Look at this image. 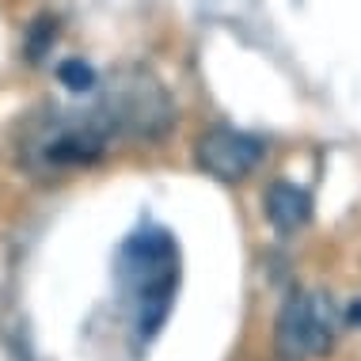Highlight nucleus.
<instances>
[{
    "label": "nucleus",
    "instance_id": "nucleus-1",
    "mask_svg": "<svg viewBox=\"0 0 361 361\" xmlns=\"http://www.w3.org/2000/svg\"><path fill=\"white\" fill-rule=\"evenodd\" d=\"M118 281L133 300L137 338H156L171 312V297L179 286V255L175 240L164 228H141L118 251Z\"/></svg>",
    "mask_w": 361,
    "mask_h": 361
},
{
    "label": "nucleus",
    "instance_id": "nucleus-2",
    "mask_svg": "<svg viewBox=\"0 0 361 361\" xmlns=\"http://www.w3.org/2000/svg\"><path fill=\"white\" fill-rule=\"evenodd\" d=\"M335 343V312L319 293H293L274 324L278 361H316Z\"/></svg>",
    "mask_w": 361,
    "mask_h": 361
},
{
    "label": "nucleus",
    "instance_id": "nucleus-3",
    "mask_svg": "<svg viewBox=\"0 0 361 361\" xmlns=\"http://www.w3.org/2000/svg\"><path fill=\"white\" fill-rule=\"evenodd\" d=\"M267 145L259 137L243 130H232V126H213L206 130L198 141H194V160H198L202 171H209L213 179H224V183H236L243 175L255 171V164L262 160Z\"/></svg>",
    "mask_w": 361,
    "mask_h": 361
},
{
    "label": "nucleus",
    "instance_id": "nucleus-4",
    "mask_svg": "<svg viewBox=\"0 0 361 361\" xmlns=\"http://www.w3.org/2000/svg\"><path fill=\"white\" fill-rule=\"evenodd\" d=\"M267 217L278 232H297L312 217V194L297 183H274L267 190Z\"/></svg>",
    "mask_w": 361,
    "mask_h": 361
},
{
    "label": "nucleus",
    "instance_id": "nucleus-5",
    "mask_svg": "<svg viewBox=\"0 0 361 361\" xmlns=\"http://www.w3.org/2000/svg\"><path fill=\"white\" fill-rule=\"evenodd\" d=\"M57 76H61V84L69 87V92H92V87H95V69H92V65H84L80 57L61 61V65H57Z\"/></svg>",
    "mask_w": 361,
    "mask_h": 361
},
{
    "label": "nucleus",
    "instance_id": "nucleus-6",
    "mask_svg": "<svg viewBox=\"0 0 361 361\" xmlns=\"http://www.w3.org/2000/svg\"><path fill=\"white\" fill-rule=\"evenodd\" d=\"M346 319H350V324H354V327H361V300H354V305H350Z\"/></svg>",
    "mask_w": 361,
    "mask_h": 361
}]
</instances>
